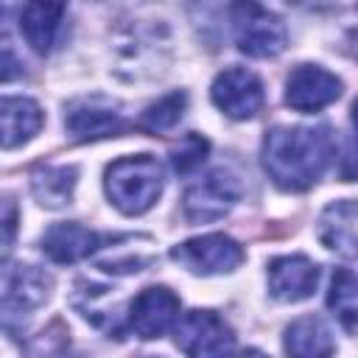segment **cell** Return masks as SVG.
I'll return each instance as SVG.
<instances>
[{
    "label": "cell",
    "instance_id": "603a6c76",
    "mask_svg": "<svg viewBox=\"0 0 358 358\" xmlns=\"http://www.w3.org/2000/svg\"><path fill=\"white\" fill-rule=\"evenodd\" d=\"M338 176L344 182H355L358 179V143H350L344 148V157L338 162Z\"/></svg>",
    "mask_w": 358,
    "mask_h": 358
},
{
    "label": "cell",
    "instance_id": "7c38bea8",
    "mask_svg": "<svg viewBox=\"0 0 358 358\" xmlns=\"http://www.w3.org/2000/svg\"><path fill=\"white\" fill-rule=\"evenodd\" d=\"M319 285V266L305 255H282L268 263V291L280 302H302Z\"/></svg>",
    "mask_w": 358,
    "mask_h": 358
},
{
    "label": "cell",
    "instance_id": "e0dca14e",
    "mask_svg": "<svg viewBox=\"0 0 358 358\" xmlns=\"http://www.w3.org/2000/svg\"><path fill=\"white\" fill-rule=\"evenodd\" d=\"M62 3H28L20 11V31L25 42L36 53H50L56 45V36L62 31V17H64Z\"/></svg>",
    "mask_w": 358,
    "mask_h": 358
},
{
    "label": "cell",
    "instance_id": "6da1fadb",
    "mask_svg": "<svg viewBox=\"0 0 358 358\" xmlns=\"http://www.w3.org/2000/svg\"><path fill=\"white\" fill-rule=\"evenodd\" d=\"M333 137L327 126H274L263 137V168L282 190H308L333 159Z\"/></svg>",
    "mask_w": 358,
    "mask_h": 358
},
{
    "label": "cell",
    "instance_id": "7a4b0ae2",
    "mask_svg": "<svg viewBox=\"0 0 358 358\" xmlns=\"http://www.w3.org/2000/svg\"><path fill=\"white\" fill-rule=\"evenodd\" d=\"M106 196L126 215H143L162 193V165L151 154L120 157L106 168Z\"/></svg>",
    "mask_w": 358,
    "mask_h": 358
},
{
    "label": "cell",
    "instance_id": "ffe728a7",
    "mask_svg": "<svg viewBox=\"0 0 358 358\" xmlns=\"http://www.w3.org/2000/svg\"><path fill=\"white\" fill-rule=\"evenodd\" d=\"M185 106H187V95L185 92H168L165 98H159L157 103H151L143 117H140V129L148 131V134H162V131H171L182 115H185Z\"/></svg>",
    "mask_w": 358,
    "mask_h": 358
},
{
    "label": "cell",
    "instance_id": "277c9868",
    "mask_svg": "<svg viewBox=\"0 0 358 358\" xmlns=\"http://www.w3.org/2000/svg\"><path fill=\"white\" fill-rule=\"evenodd\" d=\"M176 347L187 358H232L235 333L213 310H187L173 324Z\"/></svg>",
    "mask_w": 358,
    "mask_h": 358
},
{
    "label": "cell",
    "instance_id": "4fadbf2b",
    "mask_svg": "<svg viewBox=\"0 0 358 358\" xmlns=\"http://www.w3.org/2000/svg\"><path fill=\"white\" fill-rule=\"evenodd\" d=\"M109 241H115V238L98 235L95 229L81 227L78 221H62V224H53L42 235V252L53 263H76V260L90 257L95 249H101Z\"/></svg>",
    "mask_w": 358,
    "mask_h": 358
},
{
    "label": "cell",
    "instance_id": "484cf974",
    "mask_svg": "<svg viewBox=\"0 0 358 358\" xmlns=\"http://www.w3.org/2000/svg\"><path fill=\"white\" fill-rule=\"evenodd\" d=\"M352 123H355V129H358V101L352 103Z\"/></svg>",
    "mask_w": 358,
    "mask_h": 358
},
{
    "label": "cell",
    "instance_id": "3957f363",
    "mask_svg": "<svg viewBox=\"0 0 358 358\" xmlns=\"http://www.w3.org/2000/svg\"><path fill=\"white\" fill-rule=\"evenodd\" d=\"M241 196H243L241 179L229 168H213L185 190L182 210L190 224H210L224 218L238 204Z\"/></svg>",
    "mask_w": 358,
    "mask_h": 358
},
{
    "label": "cell",
    "instance_id": "ba28073f",
    "mask_svg": "<svg viewBox=\"0 0 358 358\" xmlns=\"http://www.w3.org/2000/svg\"><path fill=\"white\" fill-rule=\"evenodd\" d=\"M213 103L232 120H249L263 109L266 92L257 73L246 67H227L215 76L210 87Z\"/></svg>",
    "mask_w": 358,
    "mask_h": 358
},
{
    "label": "cell",
    "instance_id": "9c48e42d",
    "mask_svg": "<svg viewBox=\"0 0 358 358\" xmlns=\"http://www.w3.org/2000/svg\"><path fill=\"white\" fill-rule=\"evenodd\" d=\"M341 95V78L319 64H296L285 78V103L296 112H319Z\"/></svg>",
    "mask_w": 358,
    "mask_h": 358
},
{
    "label": "cell",
    "instance_id": "52a82bcc",
    "mask_svg": "<svg viewBox=\"0 0 358 358\" xmlns=\"http://www.w3.org/2000/svg\"><path fill=\"white\" fill-rule=\"evenodd\" d=\"M171 257L193 274H221V271L238 268L246 255H243L241 243L232 241L229 235L210 232V235H199V238H190V241L173 246Z\"/></svg>",
    "mask_w": 358,
    "mask_h": 358
},
{
    "label": "cell",
    "instance_id": "cb8c5ba5",
    "mask_svg": "<svg viewBox=\"0 0 358 358\" xmlns=\"http://www.w3.org/2000/svg\"><path fill=\"white\" fill-rule=\"evenodd\" d=\"M14 224H17V210L11 201L3 204V229H6V241H3V249L8 252L11 249V241H14Z\"/></svg>",
    "mask_w": 358,
    "mask_h": 358
},
{
    "label": "cell",
    "instance_id": "4316f807",
    "mask_svg": "<svg viewBox=\"0 0 358 358\" xmlns=\"http://www.w3.org/2000/svg\"><path fill=\"white\" fill-rule=\"evenodd\" d=\"M145 358H154V355H145Z\"/></svg>",
    "mask_w": 358,
    "mask_h": 358
},
{
    "label": "cell",
    "instance_id": "5b68a950",
    "mask_svg": "<svg viewBox=\"0 0 358 358\" xmlns=\"http://www.w3.org/2000/svg\"><path fill=\"white\" fill-rule=\"evenodd\" d=\"M232 28H235L238 48L255 59H271L282 53L288 45L285 22L257 3L232 6Z\"/></svg>",
    "mask_w": 358,
    "mask_h": 358
},
{
    "label": "cell",
    "instance_id": "d4e9b609",
    "mask_svg": "<svg viewBox=\"0 0 358 358\" xmlns=\"http://www.w3.org/2000/svg\"><path fill=\"white\" fill-rule=\"evenodd\" d=\"M241 358H266V355H263V352H257V350H246Z\"/></svg>",
    "mask_w": 358,
    "mask_h": 358
},
{
    "label": "cell",
    "instance_id": "2e32d148",
    "mask_svg": "<svg viewBox=\"0 0 358 358\" xmlns=\"http://www.w3.org/2000/svg\"><path fill=\"white\" fill-rule=\"evenodd\" d=\"M0 120H3V148H14L39 134L45 115L36 101L22 95H6L0 103Z\"/></svg>",
    "mask_w": 358,
    "mask_h": 358
},
{
    "label": "cell",
    "instance_id": "7402d4cb",
    "mask_svg": "<svg viewBox=\"0 0 358 358\" xmlns=\"http://www.w3.org/2000/svg\"><path fill=\"white\" fill-rule=\"evenodd\" d=\"M28 358H76V355H70V341H67V336L59 333V324H53L50 330H45V333L34 341Z\"/></svg>",
    "mask_w": 358,
    "mask_h": 358
},
{
    "label": "cell",
    "instance_id": "9a60e30c",
    "mask_svg": "<svg viewBox=\"0 0 358 358\" xmlns=\"http://www.w3.org/2000/svg\"><path fill=\"white\" fill-rule=\"evenodd\" d=\"M319 241L347 257L358 255V201H333L319 218Z\"/></svg>",
    "mask_w": 358,
    "mask_h": 358
},
{
    "label": "cell",
    "instance_id": "8992f818",
    "mask_svg": "<svg viewBox=\"0 0 358 358\" xmlns=\"http://www.w3.org/2000/svg\"><path fill=\"white\" fill-rule=\"evenodd\" d=\"M64 129L76 140L87 143L120 134L126 129V117L117 101L106 95H84L64 106Z\"/></svg>",
    "mask_w": 358,
    "mask_h": 358
},
{
    "label": "cell",
    "instance_id": "5bb4252c",
    "mask_svg": "<svg viewBox=\"0 0 358 358\" xmlns=\"http://www.w3.org/2000/svg\"><path fill=\"white\" fill-rule=\"evenodd\" d=\"M282 350L288 358H333L336 341H333L330 327L319 316L308 313V316L294 319L285 327Z\"/></svg>",
    "mask_w": 358,
    "mask_h": 358
},
{
    "label": "cell",
    "instance_id": "d6986e66",
    "mask_svg": "<svg viewBox=\"0 0 358 358\" xmlns=\"http://www.w3.org/2000/svg\"><path fill=\"white\" fill-rule=\"evenodd\" d=\"M327 308L333 310V316L338 319V324L358 336V280L352 271L338 268L333 274L330 282V294H327Z\"/></svg>",
    "mask_w": 358,
    "mask_h": 358
},
{
    "label": "cell",
    "instance_id": "44dd1931",
    "mask_svg": "<svg viewBox=\"0 0 358 358\" xmlns=\"http://www.w3.org/2000/svg\"><path fill=\"white\" fill-rule=\"evenodd\" d=\"M210 154V140L196 134V131H187L173 148H171V165L176 173H190L196 171Z\"/></svg>",
    "mask_w": 358,
    "mask_h": 358
},
{
    "label": "cell",
    "instance_id": "8fae6325",
    "mask_svg": "<svg viewBox=\"0 0 358 358\" xmlns=\"http://www.w3.org/2000/svg\"><path fill=\"white\" fill-rule=\"evenodd\" d=\"M50 274L28 263H6L3 268V310L6 316L39 308L50 294Z\"/></svg>",
    "mask_w": 358,
    "mask_h": 358
},
{
    "label": "cell",
    "instance_id": "30bf717a",
    "mask_svg": "<svg viewBox=\"0 0 358 358\" xmlns=\"http://www.w3.org/2000/svg\"><path fill=\"white\" fill-rule=\"evenodd\" d=\"M179 322V296L168 285L143 288L129 305V330L140 338H159Z\"/></svg>",
    "mask_w": 358,
    "mask_h": 358
},
{
    "label": "cell",
    "instance_id": "ac0fdd59",
    "mask_svg": "<svg viewBox=\"0 0 358 358\" xmlns=\"http://www.w3.org/2000/svg\"><path fill=\"white\" fill-rule=\"evenodd\" d=\"M78 171L73 165H36L31 171V190L42 207H64L73 199Z\"/></svg>",
    "mask_w": 358,
    "mask_h": 358
}]
</instances>
